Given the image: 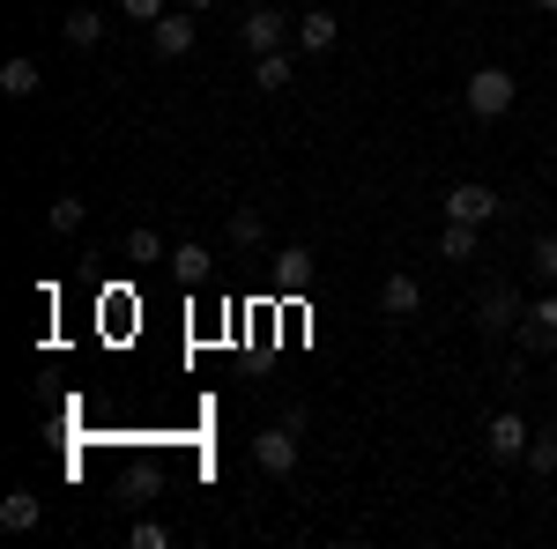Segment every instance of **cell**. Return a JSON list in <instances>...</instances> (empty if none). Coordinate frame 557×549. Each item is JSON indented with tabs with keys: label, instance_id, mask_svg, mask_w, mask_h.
Wrapping results in <instances>:
<instances>
[{
	"label": "cell",
	"instance_id": "obj_1",
	"mask_svg": "<svg viewBox=\"0 0 557 549\" xmlns=\"http://www.w3.org/2000/svg\"><path fill=\"white\" fill-rule=\"evenodd\" d=\"M461 104H469V120H506L520 104V75L513 67H475L461 83Z\"/></svg>",
	"mask_w": 557,
	"mask_h": 549
},
{
	"label": "cell",
	"instance_id": "obj_2",
	"mask_svg": "<svg viewBox=\"0 0 557 549\" xmlns=\"http://www.w3.org/2000/svg\"><path fill=\"white\" fill-rule=\"evenodd\" d=\"M268 275H275V297L298 304V297L320 283V260H312V246H275V253H268Z\"/></svg>",
	"mask_w": 557,
	"mask_h": 549
},
{
	"label": "cell",
	"instance_id": "obj_3",
	"mask_svg": "<svg viewBox=\"0 0 557 549\" xmlns=\"http://www.w3.org/2000/svg\"><path fill=\"white\" fill-rule=\"evenodd\" d=\"M513 341H520V357H550V349H557V290L528 297V312H520Z\"/></svg>",
	"mask_w": 557,
	"mask_h": 549
},
{
	"label": "cell",
	"instance_id": "obj_4",
	"mask_svg": "<svg viewBox=\"0 0 557 549\" xmlns=\"http://www.w3.org/2000/svg\"><path fill=\"white\" fill-rule=\"evenodd\" d=\"M298 431H305V416H283V423H268V431L253 438L260 475H290V467H298Z\"/></svg>",
	"mask_w": 557,
	"mask_h": 549
},
{
	"label": "cell",
	"instance_id": "obj_5",
	"mask_svg": "<svg viewBox=\"0 0 557 549\" xmlns=\"http://www.w3.org/2000/svg\"><path fill=\"white\" fill-rule=\"evenodd\" d=\"M528 438H535V423L520 416V409H498V416L483 423V453L491 461H528Z\"/></svg>",
	"mask_w": 557,
	"mask_h": 549
},
{
	"label": "cell",
	"instance_id": "obj_6",
	"mask_svg": "<svg viewBox=\"0 0 557 549\" xmlns=\"http://www.w3.org/2000/svg\"><path fill=\"white\" fill-rule=\"evenodd\" d=\"M520 312H528V304H520L513 283H491V290L475 297V327H483V335H513Z\"/></svg>",
	"mask_w": 557,
	"mask_h": 549
},
{
	"label": "cell",
	"instance_id": "obj_7",
	"mask_svg": "<svg viewBox=\"0 0 557 549\" xmlns=\"http://www.w3.org/2000/svg\"><path fill=\"white\" fill-rule=\"evenodd\" d=\"M498 209H506V201H498L483 178H461V186L446 194V223H491Z\"/></svg>",
	"mask_w": 557,
	"mask_h": 549
},
{
	"label": "cell",
	"instance_id": "obj_8",
	"mask_svg": "<svg viewBox=\"0 0 557 549\" xmlns=\"http://www.w3.org/2000/svg\"><path fill=\"white\" fill-rule=\"evenodd\" d=\"M380 312L394 320V327H401V320H417V312H424V283H417L409 267H394V275L380 283Z\"/></svg>",
	"mask_w": 557,
	"mask_h": 549
},
{
	"label": "cell",
	"instance_id": "obj_9",
	"mask_svg": "<svg viewBox=\"0 0 557 549\" xmlns=\"http://www.w3.org/2000/svg\"><path fill=\"white\" fill-rule=\"evenodd\" d=\"M194 38H201L194 8H178V15H164V23H149V45H157V60H186V52H194Z\"/></svg>",
	"mask_w": 557,
	"mask_h": 549
},
{
	"label": "cell",
	"instance_id": "obj_10",
	"mask_svg": "<svg viewBox=\"0 0 557 549\" xmlns=\"http://www.w3.org/2000/svg\"><path fill=\"white\" fill-rule=\"evenodd\" d=\"M238 45L246 52H283V8H246V23H238Z\"/></svg>",
	"mask_w": 557,
	"mask_h": 549
},
{
	"label": "cell",
	"instance_id": "obj_11",
	"mask_svg": "<svg viewBox=\"0 0 557 549\" xmlns=\"http://www.w3.org/2000/svg\"><path fill=\"white\" fill-rule=\"evenodd\" d=\"M38 89H45V67L30 60V52H8V60H0V97L23 104V97H38Z\"/></svg>",
	"mask_w": 557,
	"mask_h": 549
},
{
	"label": "cell",
	"instance_id": "obj_12",
	"mask_svg": "<svg viewBox=\"0 0 557 549\" xmlns=\"http://www.w3.org/2000/svg\"><path fill=\"white\" fill-rule=\"evenodd\" d=\"M335 38H343V15H335V8H305L298 15V45L305 52H335Z\"/></svg>",
	"mask_w": 557,
	"mask_h": 549
},
{
	"label": "cell",
	"instance_id": "obj_13",
	"mask_svg": "<svg viewBox=\"0 0 557 549\" xmlns=\"http://www.w3.org/2000/svg\"><path fill=\"white\" fill-rule=\"evenodd\" d=\"M104 30H112V23H104V8H67V15H60V38L75 45V52L104 45Z\"/></svg>",
	"mask_w": 557,
	"mask_h": 549
},
{
	"label": "cell",
	"instance_id": "obj_14",
	"mask_svg": "<svg viewBox=\"0 0 557 549\" xmlns=\"http://www.w3.org/2000/svg\"><path fill=\"white\" fill-rule=\"evenodd\" d=\"M83 223H89V201H83V194H52V201H45V230H52V238H75Z\"/></svg>",
	"mask_w": 557,
	"mask_h": 549
},
{
	"label": "cell",
	"instance_id": "obj_15",
	"mask_svg": "<svg viewBox=\"0 0 557 549\" xmlns=\"http://www.w3.org/2000/svg\"><path fill=\"white\" fill-rule=\"evenodd\" d=\"M38 520H45V498H38V490H8V498H0V527H8V535H30Z\"/></svg>",
	"mask_w": 557,
	"mask_h": 549
},
{
	"label": "cell",
	"instance_id": "obj_16",
	"mask_svg": "<svg viewBox=\"0 0 557 549\" xmlns=\"http://www.w3.org/2000/svg\"><path fill=\"white\" fill-rule=\"evenodd\" d=\"M231 253H268V215L260 209H231Z\"/></svg>",
	"mask_w": 557,
	"mask_h": 549
},
{
	"label": "cell",
	"instance_id": "obj_17",
	"mask_svg": "<svg viewBox=\"0 0 557 549\" xmlns=\"http://www.w3.org/2000/svg\"><path fill=\"white\" fill-rule=\"evenodd\" d=\"M172 275L194 290V283H209V275H215V253L201 246V238H186V246H172Z\"/></svg>",
	"mask_w": 557,
	"mask_h": 549
},
{
	"label": "cell",
	"instance_id": "obj_18",
	"mask_svg": "<svg viewBox=\"0 0 557 549\" xmlns=\"http://www.w3.org/2000/svg\"><path fill=\"white\" fill-rule=\"evenodd\" d=\"M475 246H483V223H446L438 230V260H475Z\"/></svg>",
	"mask_w": 557,
	"mask_h": 549
},
{
	"label": "cell",
	"instance_id": "obj_19",
	"mask_svg": "<svg viewBox=\"0 0 557 549\" xmlns=\"http://www.w3.org/2000/svg\"><path fill=\"white\" fill-rule=\"evenodd\" d=\"M528 275H535L543 290H557V230H543V238L528 246Z\"/></svg>",
	"mask_w": 557,
	"mask_h": 549
},
{
	"label": "cell",
	"instance_id": "obj_20",
	"mask_svg": "<svg viewBox=\"0 0 557 549\" xmlns=\"http://www.w3.org/2000/svg\"><path fill=\"white\" fill-rule=\"evenodd\" d=\"M253 89L283 97V89H290V60H283V52H260V60H253Z\"/></svg>",
	"mask_w": 557,
	"mask_h": 549
},
{
	"label": "cell",
	"instance_id": "obj_21",
	"mask_svg": "<svg viewBox=\"0 0 557 549\" xmlns=\"http://www.w3.org/2000/svg\"><path fill=\"white\" fill-rule=\"evenodd\" d=\"M127 260H134V267H164L172 253H164V238H157V230H127Z\"/></svg>",
	"mask_w": 557,
	"mask_h": 549
},
{
	"label": "cell",
	"instance_id": "obj_22",
	"mask_svg": "<svg viewBox=\"0 0 557 549\" xmlns=\"http://www.w3.org/2000/svg\"><path fill=\"white\" fill-rule=\"evenodd\" d=\"M528 467H535V475H557V431H535V438H528Z\"/></svg>",
	"mask_w": 557,
	"mask_h": 549
},
{
	"label": "cell",
	"instance_id": "obj_23",
	"mask_svg": "<svg viewBox=\"0 0 557 549\" xmlns=\"http://www.w3.org/2000/svg\"><path fill=\"white\" fill-rule=\"evenodd\" d=\"M134 549H172V527L164 520H134Z\"/></svg>",
	"mask_w": 557,
	"mask_h": 549
},
{
	"label": "cell",
	"instance_id": "obj_24",
	"mask_svg": "<svg viewBox=\"0 0 557 549\" xmlns=\"http://www.w3.org/2000/svg\"><path fill=\"white\" fill-rule=\"evenodd\" d=\"M127 23H164V0H120Z\"/></svg>",
	"mask_w": 557,
	"mask_h": 549
},
{
	"label": "cell",
	"instance_id": "obj_25",
	"mask_svg": "<svg viewBox=\"0 0 557 549\" xmlns=\"http://www.w3.org/2000/svg\"><path fill=\"white\" fill-rule=\"evenodd\" d=\"M178 8H194V15H209V8H215V0H178Z\"/></svg>",
	"mask_w": 557,
	"mask_h": 549
},
{
	"label": "cell",
	"instance_id": "obj_26",
	"mask_svg": "<svg viewBox=\"0 0 557 549\" xmlns=\"http://www.w3.org/2000/svg\"><path fill=\"white\" fill-rule=\"evenodd\" d=\"M528 8H543V15H557V0H528Z\"/></svg>",
	"mask_w": 557,
	"mask_h": 549
},
{
	"label": "cell",
	"instance_id": "obj_27",
	"mask_svg": "<svg viewBox=\"0 0 557 549\" xmlns=\"http://www.w3.org/2000/svg\"><path fill=\"white\" fill-rule=\"evenodd\" d=\"M550 178H557V157H550Z\"/></svg>",
	"mask_w": 557,
	"mask_h": 549
}]
</instances>
